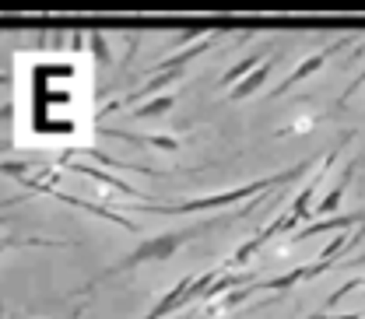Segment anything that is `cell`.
Wrapping results in <instances>:
<instances>
[{
	"label": "cell",
	"mask_w": 365,
	"mask_h": 319,
	"mask_svg": "<svg viewBox=\"0 0 365 319\" xmlns=\"http://www.w3.org/2000/svg\"><path fill=\"white\" fill-rule=\"evenodd\" d=\"M215 221H204V225H193V228H176V231H158V235H148L137 249H130L120 263H113V267H106V271L98 273L95 281H91L85 291H91L98 281H106V277H116V273H127V271H137V267H148V263H165V260H173L176 256V249L186 246V242H193V239H200L204 231H211Z\"/></svg>",
	"instance_id": "cell-1"
},
{
	"label": "cell",
	"mask_w": 365,
	"mask_h": 319,
	"mask_svg": "<svg viewBox=\"0 0 365 319\" xmlns=\"http://www.w3.org/2000/svg\"><path fill=\"white\" fill-rule=\"evenodd\" d=\"M309 165H313V162H299V165H292V169H284V172H274L267 179H253V182H246V186L225 189V193H207V197H193V200H182V204H173V207H148V211H155V214H190V211H207V207H228V204L260 197V193H267L274 186H284V182L306 176Z\"/></svg>",
	"instance_id": "cell-2"
},
{
	"label": "cell",
	"mask_w": 365,
	"mask_h": 319,
	"mask_svg": "<svg viewBox=\"0 0 365 319\" xmlns=\"http://www.w3.org/2000/svg\"><path fill=\"white\" fill-rule=\"evenodd\" d=\"M218 277V267H211V271H204L200 277H182L176 288H169L155 305H151V313L144 319H165V316H173V313H180L182 305H190V302H197L204 291H207V284Z\"/></svg>",
	"instance_id": "cell-3"
},
{
	"label": "cell",
	"mask_w": 365,
	"mask_h": 319,
	"mask_svg": "<svg viewBox=\"0 0 365 319\" xmlns=\"http://www.w3.org/2000/svg\"><path fill=\"white\" fill-rule=\"evenodd\" d=\"M348 43H351V39H337L334 46H327V49H319V53H313V56H306V60H302V63H299V67H295V70H292V74H288V78H284V81H281V85L271 91V95H274V98H277V95H288V91L295 88L299 81L313 78L319 67H323V63H327V60H330L334 53H341V49H344Z\"/></svg>",
	"instance_id": "cell-4"
},
{
	"label": "cell",
	"mask_w": 365,
	"mask_h": 319,
	"mask_svg": "<svg viewBox=\"0 0 365 319\" xmlns=\"http://www.w3.org/2000/svg\"><path fill=\"white\" fill-rule=\"evenodd\" d=\"M362 162H365V155L359 158V162L344 165V172L337 176V186H334V189H330V193L319 200L317 207H309V211H317V214H323V218H330V214L341 207V200H344V193H348V186H351V179H355V172H359V165H362Z\"/></svg>",
	"instance_id": "cell-5"
},
{
	"label": "cell",
	"mask_w": 365,
	"mask_h": 319,
	"mask_svg": "<svg viewBox=\"0 0 365 319\" xmlns=\"http://www.w3.org/2000/svg\"><path fill=\"white\" fill-rule=\"evenodd\" d=\"M365 214L362 211H351V214H337V218H319L313 225H306L299 235H292V239H309V235H323V231H344V228H351L355 221H362Z\"/></svg>",
	"instance_id": "cell-6"
},
{
	"label": "cell",
	"mask_w": 365,
	"mask_h": 319,
	"mask_svg": "<svg viewBox=\"0 0 365 319\" xmlns=\"http://www.w3.org/2000/svg\"><path fill=\"white\" fill-rule=\"evenodd\" d=\"M267 74H271V63H260V67H253V70H250L242 81H235V85L228 88V98H235V102H239V98H250V95H257V91H260V85L267 81Z\"/></svg>",
	"instance_id": "cell-7"
},
{
	"label": "cell",
	"mask_w": 365,
	"mask_h": 319,
	"mask_svg": "<svg viewBox=\"0 0 365 319\" xmlns=\"http://www.w3.org/2000/svg\"><path fill=\"white\" fill-rule=\"evenodd\" d=\"M211 49V39H200L197 46H186L180 53H173V56H165V60H158V70H182L186 63H193L197 56H204Z\"/></svg>",
	"instance_id": "cell-8"
},
{
	"label": "cell",
	"mask_w": 365,
	"mask_h": 319,
	"mask_svg": "<svg viewBox=\"0 0 365 319\" xmlns=\"http://www.w3.org/2000/svg\"><path fill=\"white\" fill-rule=\"evenodd\" d=\"M173 105H176V95H151V98L137 102L134 116L137 120H155V116H165Z\"/></svg>",
	"instance_id": "cell-9"
},
{
	"label": "cell",
	"mask_w": 365,
	"mask_h": 319,
	"mask_svg": "<svg viewBox=\"0 0 365 319\" xmlns=\"http://www.w3.org/2000/svg\"><path fill=\"white\" fill-rule=\"evenodd\" d=\"M74 172H81V176H88V179L102 182V186H113L116 193H123V197H134V200H144L140 193H137L134 186H127L123 179H116V176H109V172H98V169H91V165H74Z\"/></svg>",
	"instance_id": "cell-10"
},
{
	"label": "cell",
	"mask_w": 365,
	"mask_h": 319,
	"mask_svg": "<svg viewBox=\"0 0 365 319\" xmlns=\"http://www.w3.org/2000/svg\"><path fill=\"white\" fill-rule=\"evenodd\" d=\"M113 137H123V140H134V144H148V147H158V151H180V140L165 134H127V130H109Z\"/></svg>",
	"instance_id": "cell-11"
},
{
	"label": "cell",
	"mask_w": 365,
	"mask_h": 319,
	"mask_svg": "<svg viewBox=\"0 0 365 319\" xmlns=\"http://www.w3.org/2000/svg\"><path fill=\"white\" fill-rule=\"evenodd\" d=\"M260 63H264V56H260V53H253V56H246V60H239L235 67H228L225 74H222V88H232L235 81H242V78H246V74H250L253 67H260Z\"/></svg>",
	"instance_id": "cell-12"
},
{
	"label": "cell",
	"mask_w": 365,
	"mask_h": 319,
	"mask_svg": "<svg viewBox=\"0 0 365 319\" xmlns=\"http://www.w3.org/2000/svg\"><path fill=\"white\" fill-rule=\"evenodd\" d=\"M0 172L4 176H14V179H29V172H32V165L29 162H0Z\"/></svg>",
	"instance_id": "cell-13"
},
{
	"label": "cell",
	"mask_w": 365,
	"mask_h": 319,
	"mask_svg": "<svg viewBox=\"0 0 365 319\" xmlns=\"http://www.w3.org/2000/svg\"><path fill=\"white\" fill-rule=\"evenodd\" d=\"M14 246H67V242H53V239H14ZM11 249V239L0 235V253Z\"/></svg>",
	"instance_id": "cell-14"
},
{
	"label": "cell",
	"mask_w": 365,
	"mask_h": 319,
	"mask_svg": "<svg viewBox=\"0 0 365 319\" xmlns=\"http://www.w3.org/2000/svg\"><path fill=\"white\" fill-rule=\"evenodd\" d=\"M91 49H95V60H109V43H106V36H91Z\"/></svg>",
	"instance_id": "cell-15"
}]
</instances>
